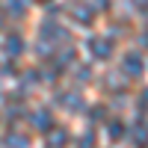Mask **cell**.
Wrapping results in <instances>:
<instances>
[{
	"mask_svg": "<svg viewBox=\"0 0 148 148\" xmlns=\"http://www.w3.org/2000/svg\"><path fill=\"white\" fill-rule=\"evenodd\" d=\"M92 53H98V59H107V56H110V45H107V42H101V39L92 42Z\"/></svg>",
	"mask_w": 148,
	"mask_h": 148,
	"instance_id": "cell-1",
	"label": "cell"
},
{
	"mask_svg": "<svg viewBox=\"0 0 148 148\" xmlns=\"http://www.w3.org/2000/svg\"><path fill=\"white\" fill-rule=\"evenodd\" d=\"M51 142H53V145H62V142H65V133H62V130H56L53 136H51Z\"/></svg>",
	"mask_w": 148,
	"mask_h": 148,
	"instance_id": "cell-2",
	"label": "cell"
}]
</instances>
